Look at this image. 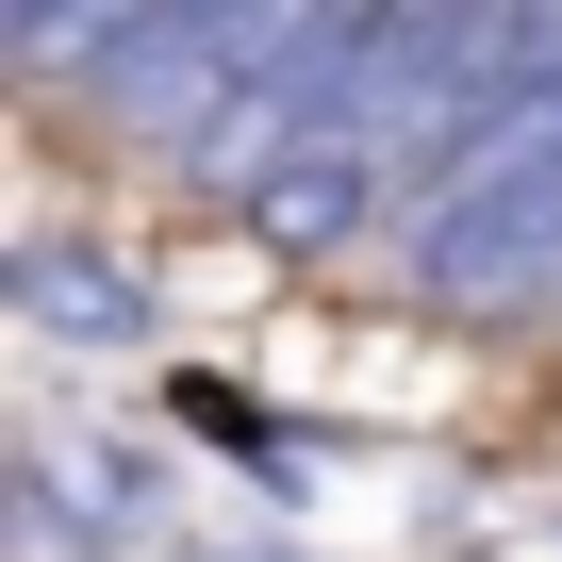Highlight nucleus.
I'll return each instance as SVG.
<instances>
[{
	"mask_svg": "<svg viewBox=\"0 0 562 562\" xmlns=\"http://www.w3.org/2000/svg\"><path fill=\"white\" fill-rule=\"evenodd\" d=\"M18 496H34L67 546H133V529H166V463H149V447H34Z\"/></svg>",
	"mask_w": 562,
	"mask_h": 562,
	"instance_id": "4",
	"label": "nucleus"
},
{
	"mask_svg": "<svg viewBox=\"0 0 562 562\" xmlns=\"http://www.w3.org/2000/svg\"><path fill=\"white\" fill-rule=\"evenodd\" d=\"M0 299H18V331H50V348H149L133 248H83V232H18L0 248Z\"/></svg>",
	"mask_w": 562,
	"mask_h": 562,
	"instance_id": "3",
	"label": "nucleus"
},
{
	"mask_svg": "<svg viewBox=\"0 0 562 562\" xmlns=\"http://www.w3.org/2000/svg\"><path fill=\"white\" fill-rule=\"evenodd\" d=\"M149 18H166V0H0L18 67H34V83H67V100H83V83H100V67H116Z\"/></svg>",
	"mask_w": 562,
	"mask_h": 562,
	"instance_id": "5",
	"label": "nucleus"
},
{
	"mask_svg": "<svg viewBox=\"0 0 562 562\" xmlns=\"http://www.w3.org/2000/svg\"><path fill=\"white\" fill-rule=\"evenodd\" d=\"M546 83H562V0H546Z\"/></svg>",
	"mask_w": 562,
	"mask_h": 562,
	"instance_id": "6",
	"label": "nucleus"
},
{
	"mask_svg": "<svg viewBox=\"0 0 562 562\" xmlns=\"http://www.w3.org/2000/svg\"><path fill=\"white\" fill-rule=\"evenodd\" d=\"M397 281L463 331H529L562 315V83H529L480 149L430 166V199L397 215Z\"/></svg>",
	"mask_w": 562,
	"mask_h": 562,
	"instance_id": "1",
	"label": "nucleus"
},
{
	"mask_svg": "<svg viewBox=\"0 0 562 562\" xmlns=\"http://www.w3.org/2000/svg\"><path fill=\"white\" fill-rule=\"evenodd\" d=\"M397 215H414V182H397V149H381L348 100H331L299 149H281V166L232 199V232H265L281 265H331V248H364V232H397Z\"/></svg>",
	"mask_w": 562,
	"mask_h": 562,
	"instance_id": "2",
	"label": "nucleus"
}]
</instances>
